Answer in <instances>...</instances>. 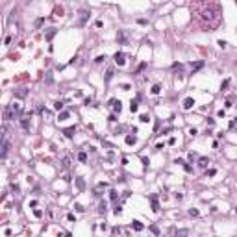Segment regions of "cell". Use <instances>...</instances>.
<instances>
[{"label": "cell", "instance_id": "cell-1", "mask_svg": "<svg viewBox=\"0 0 237 237\" xmlns=\"http://www.w3.org/2000/svg\"><path fill=\"white\" fill-rule=\"evenodd\" d=\"M200 19L202 22H208V28H215L221 21V11H219V6L215 2H209L208 8H202L200 9Z\"/></svg>", "mask_w": 237, "mask_h": 237}, {"label": "cell", "instance_id": "cell-2", "mask_svg": "<svg viewBox=\"0 0 237 237\" xmlns=\"http://www.w3.org/2000/svg\"><path fill=\"white\" fill-rule=\"evenodd\" d=\"M87 21H89V11L82 9V11H80V19H78V26H85Z\"/></svg>", "mask_w": 237, "mask_h": 237}, {"label": "cell", "instance_id": "cell-3", "mask_svg": "<svg viewBox=\"0 0 237 237\" xmlns=\"http://www.w3.org/2000/svg\"><path fill=\"white\" fill-rule=\"evenodd\" d=\"M115 63H117L119 67H122V65L126 63V56L122 54V52H117V54H115Z\"/></svg>", "mask_w": 237, "mask_h": 237}, {"label": "cell", "instance_id": "cell-4", "mask_svg": "<svg viewBox=\"0 0 237 237\" xmlns=\"http://www.w3.org/2000/svg\"><path fill=\"white\" fill-rule=\"evenodd\" d=\"M8 150H9V143H8V139L4 137V141H2V159L8 158Z\"/></svg>", "mask_w": 237, "mask_h": 237}, {"label": "cell", "instance_id": "cell-5", "mask_svg": "<svg viewBox=\"0 0 237 237\" xmlns=\"http://www.w3.org/2000/svg\"><path fill=\"white\" fill-rule=\"evenodd\" d=\"M63 133H65L67 139H72V137H74V133H76V128H74V126H71V128H65V130H63Z\"/></svg>", "mask_w": 237, "mask_h": 237}, {"label": "cell", "instance_id": "cell-6", "mask_svg": "<svg viewBox=\"0 0 237 237\" xmlns=\"http://www.w3.org/2000/svg\"><path fill=\"white\" fill-rule=\"evenodd\" d=\"M150 200H152V211L158 213L159 211V204H158V195H152L150 196Z\"/></svg>", "mask_w": 237, "mask_h": 237}, {"label": "cell", "instance_id": "cell-7", "mask_svg": "<svg viewBox=\"0 0 237 237\" xmlns=\"http://www.w3.org/2000/svg\"><path fill=\"white\" fill-rule=\"evenodd\" d=\"M193 106H195V100H193L191 96H189V98H185V100H183V109H191Z\"/></svg>", "mask_w": 237, "mask_h": 237}, {"label": "cell", "instance_id": "cell-8", "mask_svg": "<svg viewBox=\"0 0 237 237\" xmlns=\"http://www.w3.org/2000/svg\"><path fill=\"white\" fill-rule=\"evenodd\" d=\"M132 228L135 230V232H143V228H145V226H143L139 221H133V222H132Z\"/></svg>", "mask_w": 237, "mask_h": 237}, {"label": "cell", "instance_id": "cell-9", "mask_svg": "<svg viewBox=\"0 0 237 237\" xmlns=\"http://www.w3.org/2000/svg\"><path fill=\"white\" fill-rule=\"evenodd\" d=\"M56 35V28H50L48 32H46V35H45V39L46 41H52V37Z\"/></svg>", "mask_w": 237, "mask_h": 237}, {"label": "cell", "instance_id": "cell-10", "mask_svg": "<svg viewBox=\"0 0 237 237\" xmlns=\"http://www.w3.org/2000/svg\"><path fill=\"white\" fill-rule=\"evenodd\" d=\"M113 109H115V113H121L122 111V104H121V100L117 102V100H113Z\"/></svg>", "mask_w": 237, "mask_h": 237}, {"label": "cell", "instance_id": "cell-11", "mask_svg": "<svg viewBox=\"0 0 237 237\" xmlns=\"http://www.w3.org/2000/svg\"><path fill=\"white\" fill-rule=\"evenodd\" d=\"M135 143H137L135 135H126V145H135Z\"/></svg>", "mask_w": 237, "mask_h": 237}, {"label": "cell", "instance_id": "cell-12", "mask_svg": "<svg viewBox=\"0 0 237 237\" xmlns=\"http://www.w3.org/2000/svg\"><path fill=\"white\" fill-rule=\"evenodd\" d=\"M198 165L202 167V169H206V167L209 165V159H208V158H200V159H198Z\"/></svg>", "mask_w": 237, "mask_h": 237}, {"label": "cell", "instance_id": "cell-13", "mask_svg": "<svg viewBox=\"0 0 237 237\" xmlns=\"http://www.w3.org/2000/svg\"><path fill=\"white\" fill-rule=\"evenodd\" d=\"M11 109L17 113V115H21V104H19V102H13V104H11Z\"/></svg>", "mask_w": 237, "mask_h": 237}, {"label": "cell", "instance_id": "cell-14", "mask_svg": "<svg viewBox=\"0 0 237 237\" xmlns=\"http://www.w3.org/2000/svg\"><path fill=\"white\" fill-rule=\"evenodd\" d=\"M69 115H71L69 111H61V113L58 115V121H67V119H69Z\"/></svg>", "mask_w": 237, "mask_h": 237}, {"label": "cell", "instance_id": "cell-15", "mask_svg": "<svg viewBox=\"0 0 237 237\" xmlns=\"http://www.w3.org/2000/svg\"><path fill=\"white\" fill-rule=\"evenodd\" d=\"M202 67H204V61H196L195 65H193V72H196V71H200V69H202Z\"/></svg>", "mask_w": 237, "mask_h": 237}, {"label": "cell", "instance_id": "cell-16", "mask_svg": "<svg viewBox=\"0 0 237 237\" xmlns=\"http://www.w3.org/2000/svg\"><path fill=\"white\" fill-rule=\"evenodd\" d=\"M78 161L85 163V161H87V154H85V152H78Z\"/></svg>", "mask_w": 237, "mask_h": 237}, {"label": "cell", "instance_id": "cell-17", "mask_svg": "<svg viewBox=\"0 0 237 237\" xmlns=\"http://www.w3.org/2000/svg\"><path fill=\"white\" fill-rule=\"evenodd\" d=\"M76 183H78V189H80V191H83V187H85V182H83V178H76Z\"/></svg>", "mask_w": 237, "mask_h": 237}, {"label": "cell", "instance_id": "cell-18", "mask_svg": "<svg viewBox=\"0 0 237 237\" xmlns=\"http://www.w3.org/2000/svg\"><path fill=\"white\" fill-rule=\"evenodd\" d=\"M117 41H121L122 45H126V37H124V33H122V32L117 33Z\"/></svg>", "mask_w": 237, "mask_h": 237}, {"label": "cell", "instance_id": "cell-19", "mask_svg": "<svg viewBox=\"0 0 237 237\" xmlns=\"http://www.w3.org/2000/svg\"><path fill=\"white\" fill-rule=\"evenodd\" d=\"M159 93H161V85H159V83H156L154 87H152V95H159Z\"/></svg>", "mask_w": 237, "mask_h": 237}, {"label": "cell", "instance_id": "cell-20", "mask_svg": "<svg viewBox=\"0 0 237 237\" xmlns=\"http://www.w3.org/2000/svg\"><path fill=\"white\" fill-rule=\"evenodd\" d=\"M137 109H139L137 102H133V100H132V104H130V111H132V113H135V111H137Z\"/></svg>", "mask_w": 237, "mask_h": 237}, {"label": "cell", "instance_id": "cell-21", "mask_svg": "<svg viewBox=\"0 0 237 237\" xmlns=\"http://www.w3.org/2000/svg\"><path fill=\"white\" fill-rule=\"evenodd\" d=\"M63 106H65V104H63L61 100H58V102H56V104H54V108L58 109V111H61V109H63Z\"/></svg>", "mask_w": 237, "mask_h": 237}, {"label": "cell", "instance_id": "cell-22", "mask_svg": "<svg viewBox=\"0 0 237 237\" xmlns=\"http://www.w3.org/2000/svg\"><path fill=\"white\" fill-rule=\"evenodd\" d=\"M11 191H13V193H21V187H19V183H11Z\"/></svg>", "mask_w": 237, "mask_h": 237}, {"label": "cell", "instance_id": "cell-23", "mask_svg": "<svg viewBox=\"0 0 237 237\" xmlns=\"http://www.w3.org/2000/svg\"><path fill=\"white\" fill-rule=\"evenodd\" d=\"M54 13H56L58 17H61V15H63V8H61V6H58V8L54 9Z\"/></svg>", "mask_w": 237, "mask_h": 237}, {"label": "cell", "instance_id": "cell-24", "mask_svg": "<svg viewBox=\"0 0 237 237\" xmlns=\"http://www.w3.org/2000/svg\"><path fill=\"white\" fill-rule=\"evenodd\" d=\"M111 76H113V71L109 69V71L106 72V78H104V80H106V82H109V80H111Z\"/></svg>", "mask_w": 237, "mask_h": 237}, {"label": "cell", "instance_id": "cell-25", "mask_svg": "<svg viewBox=\"0 0 237 237\" xmlns=\"http://www.w3.org/2000/svg\"><path fill=\"white\" fill-rule=\"evenodd\" d=\"M113 213H115V215H121V213H122V208H121V206H115V209H113Z\"/></svg>", "mask_w": 237, "mask_h": 237}, {"label": "cell", "instance_id": "cell-26", "mask_svg": "<svg viewBox=\"0 0 237 237\" xmlns=\"http://www.w3.org/2000/svg\"><path fill=\"white\" fill-rule=\"evenodd\" d=\"M33 215L37 217V219H41V217H43V211H41V209H33Z\"/></svg>", "mask_w": 237, "mask_h": 237}, {"label": "cell", "instance_id": "cell-27", "mask_svg": "<svg viewBox=\"0 0 237 237\" xmlns=\"http://www.w3.org/2000/svg\"><path fill=\"white\" fill-rule=\"evenodd\" d=\"M139 121H141V122H148L150 117H148V115H141V117H139Z\"/></svg>", "mask_w": 237, "mask_h": 237}, {"label": "cell", "instance_id": "cell-28", "mask_svg": "<svg viewBox=\"0 0 237 237\" xmlns=\"http://www.w3.org/2000/svg\"><path fill=\"white\" fill-rule=\"evenodd\" d=\"M21 126H22V128H28V126H30L28 119H22V121H21Z\"/></svg>", "mask_w": 237, "mask_h": 237}, {"label": "cell", "instance_id": "cell-29", "mask_svg": "<svg viewBox=\"0 0 237 237\" xmlns=\"http://www.w3.org/2000/svg\"><path fill=\"white\" fill-rule=\"evenodd\" d=\"M217 174V169H209L208 172H206V176H215Z\"/></svg>", "mask_w": 237, "mask_h": 237}, {"label": "cell", "instance_id": "cell-30", "mask_svg": "<svg viewBox=\"0 0 237 237\" xmlns=\"http://www.w3.org/2000/svg\"><path fill=\"white\" fill-rule=\"evenodd\" d=\"M109 198L115 202V200H117V191H109Z\"/></svg>", "mask_w": 237, "mask_h": 237}, {"label": "cell", "instance_id": "cell-31", "mask_svg": "<svg viewBox=\"0 0 237 237\" xmlns=\"http://www.w3.org/2000/svg\"><path fill=\"white\" fill-rule=\"evenodd\" d=\"M189 215L191 217H198V209H189Z\"/></svg>", "mask_w": 237, "mask_h": 237}, {"label": "cell", "instance_id": "cell-32", "mask_svg": "<svg viewBox=\"0 0 237 237\" xmlns=\"http://www.w3.org/2000/svg\"><path fill=\"white\" fill-rule=\"evenodd\" d=\"M150 232H152V233H156V235H158V233H159V230H158V226H150Z\"/></svg>", "mask_w": 237, "mask_h": 237}, {"label": "cell", "instance_id": "cell-33", "mask_svg": "<svg viewBox=\"0 0 237 237\" xmlns=\"http://www.w3.org/2000/svg\"><path fill=\"white\" fill-rule=\"evenodd\" d=\"M69 165H71V159H69V158H63V167H69Z\"/></svg>", "mask_w": 237, "mask_h": 237}, {"label": "cell", "instance_id": "cell-34", "mask_svg": "<svg viewBox=\"0 0 237 237\" xmlns=\"http://www.w3.org/2000/svg\"><path fill=\"white\" fill-rule=\"evenodd\" d=\"M67 219H69V221H71V222H76V217L72 215V213H69V215H67Z\"/></svg>", "mask_w": 237, "mask_h": 237}, {"label": "cell", "instance_id": "cell-35", "mask_svg": "<svg viewBox=\"0 0 237 237\" xmlns=\"http://www.w3.org/2000/svg\"><path fill=\"white\" fill-rule=\"evenodd\" d=\"M95 61H96V63H102V61H106V56H98V58H96Z\"/></svg>", "mask_w": 237, "mask_h": 237}, {"label": "cell", "instance_id": "cell-36", "mask_svg": "<svg viewBox=\"0 0 237 237\" xmlns=\"http://www.w3.org/2000/svg\"><path fill=\"white\" fill-rule=\"evenodd\" d=\"M230 85V80H224V83H222V91H226V87Z\"/></svg>", "mask_w": 237, "mask_h": 237}, {"label": "cell", "instance_id": "cell-37", "mask_svg": "<svg viewBox=\"0 0 237 237\" xmlns=\"http://www.w3.org/2000/svg\"><path fill=\"white\" fill-rule=\"evenodd\" d=\"M183 167H185V171H187V172H193V167H191V165H187V163H183Z\"/></svg>", "mask_w": 237, "mask_h": 237}, {"label": "cell", "instance_id": "cell-38", "mask_svg": "<svg viewBox=\"0 0 237 237\" xmlns=\"http://www.w3.org/2000/svg\"><path fill=\"white\" fill-rule=\"evenodd\" d=\"M217 115H219V117H221V119H224V117H226V111H224V109H221V111H219V113H217Z\"/></svg>", "mask_w": 237, "mask_h": 237}, {"label": "cell", "instance_id": "cell-39", "mask_svg": "<svg viewBox=\"0 0 237 237\" xmlns=\"http://www.w3.org/2000/svg\"><path fill=\"white\" fill-rule=\"evenodd\" d=\"M74 208H76V209H78V211H80V213H82V211H85V209H83V206H82V204H76V206H74Z\"/></svg>", "mask_w": 237, "mask_h": 237}, {"label": "cell", "instance_id": "cell-40", "mask_svg": "<svg viewBox=\"0 0 237 237\" xmlns=\"http://www.w3.org/2000/svg\"><path fill=\"white\" fill-rule=\"evenodd\" d=\"M217 45L221 46V48H226V41H222V39H221V41H219V43H217Z\"/></svg>", "mask_w": 237, "mask_h": 237}, {"label": "cell", "instance_id": "cell-41", "mask_svg": "<svg viewBox=\"0 0 237 237\" xmlns=\"http://www.w3.org/2000/svg\"><path fill=\"white\" fill-rule=\"evenodd\" d=\"M43 22H45V19H37V21H35V26H41Z\"/></svg>", "mask_w": 237, "mask_h": 237}, {"label": "cell", "instance_id": "cell-42", "mask_svg": "<svg viewBox=\"0 0 237 237\" xmlns=\"http://www.w3.org/2000/svg\"><path fill=\"white\" fill-rule=\"evenodd\" d=\"M145 67H146V63H141V65H139V67H137V72H141V71H143V69H145Z\"/></svg>", "mask_w": 237, "mask_h": 237}, {"label": "cell", "instance_id": "cell-43", "mask_svg": "<svg viewBox=\"0 0 237 237\" xmlns=\"http://www.w3.org/2000/svg\"><path fill=\"white\" fill-rule=\"evenodd\" d=\"M235 4H237V0H235Z\"/></svg>", "mask_w": 237, "mask_h": 237}, {"label": "cell", "instance_id": "cell-44", "mask_svg": "<svg viewBox=\"0 0 237 237\" xmlns=\"http://www.w3.org/2000/svg\"><path fill=\"white\" fill-rule=\"evenodd\" d=\"M235 211H237V208H235Z\"/></svg>", "mask_w": 237, "mask_h": 237}]
</instances>
